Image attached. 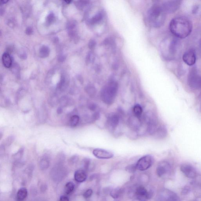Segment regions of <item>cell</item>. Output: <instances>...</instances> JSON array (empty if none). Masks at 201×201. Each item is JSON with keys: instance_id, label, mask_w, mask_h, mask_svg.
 <instances>
[{"instance_id": "6da1fadb", "label": "cell", "mask_w": 201, "mask_h": 201, "mask_svg": "<svg viewBox=\"0 0 201 201\" xmlns=\"http://www.w3.org/2000/svg\"><path fill=\"white\" fill-rule=\"evenodd\" d=\"M170 30L177 38H186L191 33L193 29L191 22L184 16L178 17L172 19L170 23Z\"/></svg>"}, {"instance_id": "7a4b0ae2", "label": "cell", "mask_w": 201, "mask_h": 201, "mask_svg": "<svg viewBox=\"0 0 201 201\" xmlns=\"http://www.w3.org/2000/svg\"><path fill=\"white\" fill-rule=\"evenodd\" d=\"M118 90L117 83L115 81L111 82L102 90L101 97L102 100L107 104L113 103L116 98Z\"/></svg>"}, {"instance_id": "3957f363", "label": "cell", "mask_w": 201, "mask_h": 201, "mask_svg": "<svg viewBox=\"0 0 201 201\" xmlns=\"http://www.w3.org/2000/svg\"><path fill=\"white\" fill-rule=\"evenodd\" d=\"M157 199L159 201L180 200L179 197L175 193L167 189H163L161 190L158 194Z\"/></svg>"}, {"instance_id": "277c9868", "label": "cell", "mask_w": 201, "mask_h": 201, "mask_svg": "<svg viewBox=\"0 0 201 201\" xmlns=\"http://www.w3.org/2000/svg\"><path fill=\"white\" fill-rule=\"evenodd\" d=\"M154 162L153 158L150 155H146L141 157L137 161L136 166L137 169L144 171L149 169Z\"/></svg>"}, {"instance_id": "5b68a950", "label": "cell", "mask_w": 201, "mask_h": 201, "mask_svg": "<svg viewBox=\"0 0 201 201\" xmlns=\"http://www.w3.org/2000/svg\"><path fill=\"white\" fill-rule=\"evenodd\" d=\"M162 13V9L159 6H153L149 10L148 12L149 19L150 21L154 23V25H159Z\"/></svg>"}, {"instance_id": "8992f818", "label": "cell", "mask_w": 201, "mask_h": 201, "mask_svg": "<svg viewBox=\"0 0 201 201\" xmlns=\"http://www.w3.org/2000/svg\"><path fill=\"white\" fill-rule=\"evenodd\" d=\"M184 63L189 66H192L195 64L196 57L195 51L193 49H189L184 54L182 57Z\"/></svg>"}, {"instance_id": "52a82bcc", "label": "cell", "mask_w": 201, "mask_h": 201, "mask_svg": "<svg viewBox=\"0 0 201 201\" xmlns=\"http://www.w3.org/2000/svg\"><path fill=\"white\" fill-rule=\"evenodd\" d=\"M180 170L183 173L189 178L194 179L196 177V171L191 165L187 163L183 164L180 167Z\"/></svg>"}, {"instance_id": "ba28073f", "label": "cell", "mask_w": 201, "mask_h": 201, "mask_svg": "<svg viewBox=\"0 0 201 201\" xmlns=\"http://www.w3.org/2000/svg\"><path fill=\"white\" fill-rule=\"evenodd\" d=\"M171 167L170 163L166 161H162L158 164L156 168V174L159 177H163L170 173Z\"/></svg>"}, {"instance_id": "9c48e42d", "label": "cell", "mask_w": 201, "mask_h": 201, "mask_svg": "<svg viewBox=\"0 0 201 201\" xmlns=\"http://www.w3.org/2000/svg\"><path fill=\"white\" fill-rule=\"evenodd\" d=\"M152 194L147 191L146 188L143 186L137 187L136 189L135 195L137 199L140 201H145L151 198Z\"/></svg>"}, {"instance_id": "30bf717a", "label": "cell", "mask_w": 201, "mask_h": 201, "mask_svg": "<svg viewBox=\"0 0 201 201\" xmlns=\"http://www.w3.org/2000/svg\"><path fill=\"white\" fill-rule=\"evenodd\" d=\"M93 155L99 159H109L113 157L114 154L108 150L101 149H95L93 151Z\"/></svg>"}, {"instance_id": "8fae6325", "label": "cell", "mask_w": 201, "mask_h": 201, "mask_svg": "<svg viewBox=\"0 0 201 201\" xmlns=\"http://www.w3.org/2000/svg\"><path fill=\"white\" fill-rule=\"evenodd\" d=\"M119 122L120 118L116 114H111L108 118V126L111 130H115L118 125Z\"/></svg>"}, {"instance_id": "7c38bea8", "label": "cell", "mask_w": 201, "mask_h": 201, "mask_svg": "<svg viewBox=\"0 0 201 201\" xmlns=\"http://www.w3.org/2000/svg\"><path fill=\"white\" fill-rule=\"evenodd\" d=\"M68 77L67 75L63 74L61 76L60 82L58 84L57 89L60 91L64 90L69 83Z\"/></svg>"}, {"instance_id": "4fadbf2b", "label": "cell", "mask_w": 201, "mask_h": 201, "mask_svg": "<svg viewBox=\"0 0 201 201\" xmlns=\"http://www.w3.org/2000/svg\"><path fill=\"white\" fill-rule=\"evenodd\" d=\"M87 175L85 171L82 169L76 171L74 174V178L77 182L82 183L86 179Z\"/></svg>"}, {"instance_id": "5bb4252c", "label": "cell", "mask_w": 201, "mask_h": 201, "mask_svg": "<svg viewBox=\"0 0 201 201\" xmlns=\"http://www.w3.org/2000/svg\"><path fill=\"white\" fill-rule=\"evenodd\" d=\"M2 63L4 66L6 68H10L12 64V60L10 54L5 53L2 56Z\"/></svg>"}, {"instance_id": "9a60e30c", "label": "cell", "mask_w": 201, "mask_h": 201, "mask_svg": "<svg viewBox=\"0 0 201 201\" xmlns=\"http://www.w3.org/2000/svg\"><path fill=\"white\" fill-rule=\"evenodd\" d=\"M28 195L27 189L24 187L21 188L18 190L17 198L18 201H23L26 199Z\"/></svg>"}, {"instance_id": "2e32d148", "label": "cell", "mask_w": 201, "mask_h": 201, "mask_svg": "<svg viewBox=\"0 0 201 201\" xmlns=\"http://www.w3.org/2000/svg\"><path fill=\"white\" fill-rule=\"evenodd\" d=\"M50 49L47 46L43 45L40 48L39 51V55L40 58H45L49 56L50 54Z\"/></svg>"}, {"instance_id": "e0dca14e", "label": "cell", "mask_w": 201, "mask_h": 201, "mask_svg": "<svg viewBox=\"0 0 201 201\" xmlns=\"http://www.w3.org/2000/svg\"><path fill=\"white\" fill-rule=\"evenodd\" d=\"M103 13L102 12H99L90 19L89 23L92 25L98 24L101 21V20L103 19Z\"/></svg>"}, {"instance_id": "ac0fdd59", "label": "cell", "mask_w": 201, "mask_h": 201, "mask_svg": "<svg viewBox=\"0 0 201 201\" xmlns=\"http://www.w3.org/2000/svg\"><path fill=\"white\" fill-rule=\"evenodd\" d=\"M133 112L135 116L137 118H140L142 115L143 110L140 105H137L134 106L133 108Z\"/></svg>"}, {"instance_id": "d6986e66", "label": "cell", "mask_w": 201, "mask_h": 201, "mask_svg": "<svg viewBox=\"0 0 201 201\" xmlns=\"http://www.w3.org/2000/svg\"><path fill=\"white\" fill-rule=\"evenodd\" d=\"M74 185L73 183L69 182L66 184L64 187V192L67 194H69L74 191Z\"/></svg>"}, {"instance_id": "ffe728a7", "label": "cell", "mask_w": 201, "mask_h": 201, "mask_svg": "<svg viewBox=\"0 0 201 201\" xmlns=\"http://www.w3.org/2000/svg\"><path fill=\"white\" fill-rule=\"evenodd\" d=\"M85 90L86 93L91 97H94L96 93V89L94 86L91 85H88L86 87Z\"/></svg>"}, {"instance_id": "44dd1931", "label": "cell", "mask_w": 201, "mask_h": 201, "mask_svg": "<svg viewBox=\"0 0 201 201\" xmlns=\"http://www.w3.org/2000/svg\"><path fill=\"white\" fill-rule=\"evenodd\" d=\"M80 121V118L77 115H74L71 118L70 124L71 127H74L77 125Z\"/></svg>"}, {"instance_id": "7402d4cb", "label": "cell", "mask_w": 201, "mask_h": 201, "mask_svg": "<svg viewBox=\"0 0 201 201\" xmlns=\"http://www.w3.org/2000/svg\"><path fill=\"white\" fill-rule=\"evenodd\" d=\"M49 166V162L48 159H43L41 160L39 163V167L41 169L44 170L48 168Z\"/></svg>"}, {"instance_id": "603a6c76", "label": "cell", "mask_w": 201, "mask_h": 201, "mask_svg": "<svg viewBox=\"0 0 201 201\" xmlns=\"http://www.w3.org/2000/svg\"><path fill=\"white\" fill-rule=\"evenodd\" d=\"M11 71L12 73L16 75V76L19 77L20 74V68L18 64L14 63L11 66Z\"/></svg>"}, {"instance_id": "cb8c5ba5", "label": "cell", "mask_w": 201, "mask_h": 201, "mask_svg": "<svg viewBox=\"0 0 201 201\" xmlns=\"http://www.w3.org/2000/svg\"><path fill=\"white\" fill-rule=\"evenodd\" d=\"M121 194V190L119 188H116L111 190L110 194L114 199H117L120 197Z\"/></svg>"}, {"instance_id": "d4e9b609", "label": "cell", "mask_w": 201, "mask_h": 201, "mask_svg": "<svg viewBox=\"0 0 201 201\" xmlns=\"http://www.w3.org/2000/svg\"><path fill=\"white\" fill-rule=\"evenodd\" d=\"M55 17L54 14L52 13H50L46 18V23L48 25H51L55 21Z\"/></svg>"}, {"instance_id": "484cf974", "label": "cell", "mask_w": 201, "mask_h": 201, "mask_svg": "<svg viewBox=\"0 0 201 201\" xmlns=\"http://www.w3.org/2000/svg\"><path fill=\"white\" fill-rule=\"evenodd\" d=\"M90 2V0H79L77 2V6L80 9L87 6Z\"/></svg>"}, {"instance_id": "4316f807", "label": "cell", "mask_w": 201, "mask_h": 201, "mask_svg": "<svg viewBox=\"0 0 201 201\" xmlns=\"http://www.w3.org/2000/svg\"><path fill=\"white\" fill-rule=\"evenodd\" d=\"M59 102V100L58 99V97L56 96H52L49 99V103L53 107H55L57 105Z\"/></svg>"}, {"instance_id": "83f0119b", "label": "cell", "mask_w": 201, "mask_h": 201, "mask_svg": "<svg viewBox=\"0 0 201 201\" xmlns=\"http://www.w3.org/2000/svg\"><path fill=\"white\" fill-rule=\"evenodd\" d=\"M59 104L61 107H64L67 106L68 103V98L66 96H64L59 99Z\"/></svg>"}, {"instance_id": "f1b7e54d", "label": "cell", "mask_w": 201, "mask_h": 201, "mask_svg": "<svg viewBox=\"0 0 201 201\" xmlns=\"http://www.w3.org/2000/svg\"><path fill=\"white\" fill-rule=\"evenodd\" d=\"M77 26V23L75 20H71L68 22L67 25V28L68 30L76 29Z\"/></svg>"}, {"instance_id": "f546056e", "label": "cell", "mask_w": 201, "mask_h": 201, "mask_svg": "<svg viewBox=\"0 0 201 201\" xmlns=\"http://www.w3.org/2000/svg\"><path fill=\"white\" fill-rule=\"evenodd\" d=\"M91 161L90 159H86L84 161V167L85 169L87 170H90V166L91 165Z\"/></svg>"}, {"instance_id": "4dcf8cb0", "label": "cell", "mask_w": 201, "mask_h": 201, "mask_svg": "<svg viewBox=\"0 0 201 201\" xmlns=\"http://www.w3.org/2000/svg\"><path fill=\"white\" fill-rule=\"evenodd\" d=\"M93 59H94V57H93V53L90 52H89L88 53L86 58V62L87 64H88L91 63L93 61Z\"/></svg>"}, {"instance_id": "1f68e13d", "label": "cell", "mask_w": 201, "mask_h": 201, "mask_svg": "<svg viewBox=\"0 0 201 201\" xmlns=\"http://www.w3.org/2000/svg\"><path fill=\"white\" fill-rule=\"evenodd\" d=\"M18 54L19 56L20 57V59H27V55L26 52L24 50H19L18 52Z\"/></svg>"}, {"instance_id": "d6a6232c", "label": "cell", "mask_w": 201, "mask_h": 201, "mask_svg": "<svg viewBox=\"0 0 201 201\" xmlns=\"http://www.w3.org/2000/svg\"><path fill=\"white\" fill-rule=\"evenodd\" d=\"M96 42L95 40L91 39L89 41L88 46L90 50H94L96 47Z\"/></svg>"}, {"instance_id": "836d02e7", "label": "cell", "mask_w": 201, "mask_h": 201, "mask_svg": "<svg viewBox=\"0 0 201 201\" xmlns=\"http://www.w3.org/2000/svg\"><path fill=\"white\" fill-rule=\"evenodd\" d=\"M93 191L91 189H89L85 191L84 193L83 196L85 198H90L93 194Z\"/></svg>"}, {"instance_id": "e575fe53", "label": "cell", "mask_w": 201, "mask_h": 201, "mask_svg": "<svg viewBox=\"0 0 201 201\" xmlns=\"http://www.w3.org/2000/svg\"><path fill=\"white\" fill-rule=\"evenodd\" d=\"M137 169V166H136V165H132L128 166V167L127 166L126 168V170L129 172H134V171Z\"/></svg>"}, {"instance_id": "d590c367", "label": "cell", "mask_w": 201, "mask_h": 201, "mask_svg": "<svg viewBox=\"0 0 201 201\" xmlns=\"http://www.w3.org/2000/svg\"><path fill=\"white\" fill-rule=\"evenodd\" d=\"M23 149H21L15 155V159H21L22 155H23Z\"/></svg>"}, {"instance_id": "8d00e7d4", "label": "cell", "mask_w": 201, "mask_h": 201, "mask_svg": "<svg viewBox=\"0 0 201 201\" xmlns=\"http://www.w3.org/2000/svg\"><path fill=\"white\" fill-rule=\"evenodd\" d=\"M78 159V157L77 156V155H74V156L72 157L70 159V162L72 163V164H74V163L77 162Z\"/></svg>"}, {"instance_id": "74e56055", "label": "cell", "mask_w": 201, "mask_h": 201, "mask_svg": "<svg viewBox=\"0 0 201 201\" xmlns=\"http://www.w3.org/2000/svg\"><path fill=\"white\" fill-rule=\"evenodd\" d=\"M66 58L65 55L63 54H60L58 57V60L60 62H64Z\"/></svg>"}, {"instance_id": "f35d334b", "label": "cell", "mask_w": 201, "mask_h": 201, "mask_svg": "<svg viewBox=\"0 0 201 201\" xmlns=\"http://www.w3.org/2000/svg\"><path fill=\"white\" fill-rule=\"evenodd\" d=\"M33 32V29L30 27H28L26 29V33L27 35H30L32 34Z\"/></svg>"}, {"instance_id": "ab89813d", "label": "cell", "mask_w": 201, "mask_h": 201, "mask_svg": "<svg viewBox=\"0 0 201 201\" xmlns=\"http://www.w3.org/2000/svg\"><path fill=\"white\" fill-rule=\"evenodd\" d=\"M60 201H68L69 200V199L68 197L66 196H62L60 197Z\"/></svg>"}, {"instance_id": "60d3db41", "label": "cell", "mask_w": 201, "mask_h": 201, "mask_svg": "<svg viewBox=\"0 0 201 201\" xmlns=\"http://www.w3.org/2000/svg\"><path fill=\"white\" fill-rule=\"evenodd\" d=\"M89 108L92 111H94L96 109V106L94 104H91L89 105Z\"/></svg>"}, {"instance_id": "b9f144b4", "label": "cell", "mask_w": 201, "mask_h": 201, "mask_svg": "<svg viewBox=\"0 0 201 201\" xmlns=\"http://www.w3.org/2000/svg\"><path fill=\"white\" fill-rule=\"evenodd\" d=\"M13 50V49L12 47L11 46H9V47H8L7 49H6V50H7V52L6 53H8V54H10V53H11L12 52Z\"/></svg>"}, {"instance_id": "7bdbcfd3", "label": "cell", "mask_w": 201, "mask_h": 201, "mask_svg": "<svg viewBox=\"0 0 201 201\" xmlns=\"http://www.w3.org/2000/svg\"><path fill=\"white\" fill-rule=\"evenodd\" d=\"M62 112H63V109H62V107H59L58 108V109H57V112L58 114H61Z\"/></svg>"}, {"instance_id": "ee69618b", "label": "cell", "mask_w": 201, "mask_h": 201, "mask_svg": "<svg viewBox=\"0 0 201 201\" xmlns=\"http://www.w3.org/2000/svg\"><path fill=\"white\" fill-rule=\"evenodd\" d=\"M46 189H47V187H46V185H43L42 187H41V190H42V191H45Z\"/></svg>"}, {"instance_id": "f6af8a7d", "label": "cell", "mask_w": 201, "mask_h": 201, "mask_svg": "<svg viewBox=\"0 0 201 201\" xmlns=\"http://www.w3.org/2000/svg\"><path fill=\"white\" fill-rule=\"evenodd\" d=\"M9 0H1V2L2 4H5L8 2Z\"/></svg>"}, {"instance_id": "bcb514c9", "label": "cell", "mask_w": 201, "mask_h": 201, "mask_svg": "<svg viewBox=\"0 0 201 201\" xmlns=\"http://www.w3.org/2000/svg\"><path fill=\"white\" fill-rule=\"evenodd\" d=\"M77 77L78 80H79V81H80V82H81V83H83V80L82 78L81 77V76H78Z\"/></svg>"}, {"instance_id": "7dc6e473", "label": "cell", "mask_w": 201, "mask_h": 201, "mask_svg": "<svg viewBox=\"0 0 201 201\" xmlns=\"http://www.w3.org/2000/svg\"><path fill=\"white\" fill-rule=\"evenodd\" d=\"M59 39L57 38V37H55V39H54V41L55 43H58L59 42Z\"/></svg>"}, {"instance_id": "c3c4849f", "label": "cell", "mask_w": 201, "mask_h": 201, "mask_svg": "<svg viewBox=\"0 0 201 201\" xmlns=\"http://www.w3.org/2000/svg\"><path fill=\"white\" fill-rule=\"evenodd\" d=\"M65 2L67 4H70L72 2V0H64Z\"/></svg>"}]
</instances>
